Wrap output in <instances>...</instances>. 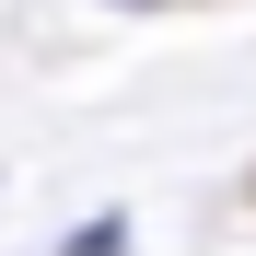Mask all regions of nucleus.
<instances>
[{"label": "nucleus", "instance_id": "f257e3e1", "mask_svg": "<svg viewBox=\"0 0 256 256\" xmlns=\"http://www.w3.org/2000/svg\"><path fill=\"white\" fill-rule=\"evenodd\" d=\"M70 256H128V222H116V210H105V222H82V233H70Z\"/></svg>", "mask_w": 256, "mask_h": 256}]
</instances>
